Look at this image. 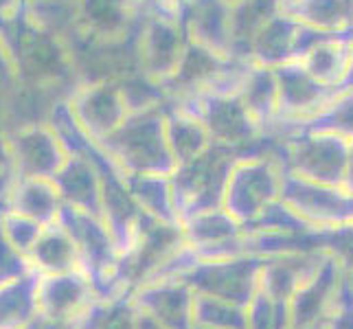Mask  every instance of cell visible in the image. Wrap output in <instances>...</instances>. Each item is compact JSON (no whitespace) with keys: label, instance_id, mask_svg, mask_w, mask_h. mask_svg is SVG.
I'll use <instances>...</instances> for the list:
<instances>
[{"label":"cell","instance_id":"cell-1","mask_svg":"<svg viewBox=\"0 0 353 329\" xmlns=\"http://www.w3.org/2000/svg\"><path fill=\"white\" fill-rule=\"evenodd\" d=\"M167 103L130 112L128 119L99 145L123 176L134 174H161L176 172V158L169 150L165 132Z\"/></svg>","mask_w":353,"mask_h":329},{"label":"cell","instance_id":"cell-2","mask_svg":"<svg viewBox=\"0 0 353 329\" xmlns=\"http://www.w3.org/2000/svg\"><path fill=\"white\" fill-rule=\"evenodd\" d=\"M169 103L202 121L213 145L233 150L239 158L272 154V137L250 117L239 92H196Z\"/></svg>","mask_w":353,"mask_h":329},{"label":"cell","instance_id":"cell-3","mask_svg":"<svg viewBox=\"0 0 353 329\" xmlns=\"http://www.w3.org/2000/svg\"><path fill=\"white\" fill-rule=\"evenodd\" d=\"M272 137V134H268ZM272 158L283 172L323 185H345L349 143L336 134L292 132L272 137Z\"/></svg>","mask_w":353,"mask_h":329},{"label":"cell","instance_id":"cell-4","mask_svg":"<svg viewBox=\"0 0 353 329\" xmlns=\"http://www.w3.org/2000/svg\"><path fill=\"white\" fill-rule=\"evenodd\" d=\"M139 38V68L158 83L167 81L189 44L182 24V0H145Z\"/></svg>","mask_w":353,"mask_h":329},{"label":"cell","instance_id":"cell-5","mask_svg":"<svg viewBox=\"0 0 353 329\" xmlns=\"http://www.w3.org/2000/svg\"><path fill=\"white\" fill-rule=\"evenodd\" d=\"M237 154L233 150L211 145L200 158L187 165H178L172 178L176 213H185L189 217L224 209V196L228 187V178L237 163Z\"/></svg>","mask_w":353,"mask_h":329},{"label":"cell","instance_id":"cell-6","mask_svg":"<svg viewBox=\"0 0 353 329\" xmlns=\"http://www.w3.org/2000/svg\"><path fill=\"white\" fill-rule=\"evenodd\" d=\"M281 176L283 169L272 156L237 158L228 178L224 209L239 219L257 217L281 196Z\"/></svg>","mask_w":353,"mask_h":329},{"label":"cell","instance_id":"cell-7","mask_svg":"<svg viewBox=\"0 0 353 329\" xmlns=\"http://www.w3.org/2000/svg\"><path fill=\"white\" fill-rule=\"evenodd\" d=\"M16 77L35 83L77 86L79 79L72 68L66 40L31 24L14 53Z\"/></svg>","mask_w":353,"mask_h":329},{"label":"cell","instance_id":"cell-8","mask_svg":"<svg viewBox=\"0 0 353 329\" xmlns=\"http://www.w3.org/2000/svg\"><path fill=\"white\" fill-rule=\"evenodd\" d=\"M332 33L340 31L314 29L299 22L296 18L283 14V11H279L254 35L250 48V64L279 68L290 62H299L316 42H321Z\"/></svg>","mask_w":353,"mask_h":329},{"label":"cell","instance_id":"cell-9","mask_svg":"<svg viewBox=\"0 0 353 329\" xmlns=\"http://www.w3.org/2000/svg\"><path fill=\"white\" fill-rule=\"evenodd\" d=\"M79 86V83H77ZM77 86H59V83H35L14 79L0 86V121L9 132L42 126L51 121L53 110L68 101Z\"/></svg>","mask_w":353,"mask_h":329},{"label":"cell","instance_id":"cell-10","mask_svg":"<svg viewBox=\"0 0 353 329\" xmlns=\"http://www.w3.org/2000/svg\"><path fill=\"white\" fill-rule=\"evenodd\" d=\"M68 108L97 143L112 134L130 114L119 81L79 83L68 97Z\"/></svg>","mask_w":353,"mask_h":329},{"label":"cell","instance_id":"cell-11","mask_svg":"<svg viewBox=\"0 0 353 329\" xmlns=\"http://www.w3.org/2000/svg\"><path fill=\"white\" fill-rule=\"evenodd\" d=\"M274 75L279 86V110L272 128L312 117L340 92L336 86H327L316 79L301 62L279 66L274 68Z\"/></svg>","mask_w":353,"mask_h":329},{"label":"cell","instance_id":"cell-12","mask_svg":"<svg viewBox=\"0 0 353 329\" xmlns=\"http://www.w3.org/2000/svg\"><path fill=\"white\" fill-rule=\"evenodd\" d=\"M7 137L11 156H14L16 178L53 180L68 161V152L62 139L48 123L9 132Z\"/></svg>","mask_w":353,"mask_h":329},{"label":"cell","instance_id":"cell-13","mask_svg":"<svg viewBox=\"0 0 353 329\" xmlns=\"http://www.w3.org/2000/svg\"><path fill=\"white\" fill-rule=\"evenodd\" d=\"M59 222L66 226L72 241H75L79 252V268L83 272L103 270L105 266L112 263L119 246L103 217L64 204L59 211Z\"/></svg>","mask_w":353,"mask_h":329},{"label":"cell","instance_id":"cell-14","mask_svg":"<svg viewBox=\"0 0 353 329\" xmlns=\"http://www.w3.org/2000/svg\"><path fill=\"white\" fill-rule=\"evenodd\" d=\"M143 20V0H77V29L92 38H123L139 29Z\"/></svg>","mask_w":353,"mask_h":329},{"label":"cell","instance_id":"cell-15","mask_svg":"<svg viewBox=\"0 0 353 329\" xmlns=\"http://www.w3.org/2000/svg\"><path fill=\"white\" fill-rule=\"evenodd\" d=\"M237 59H230L226 55H220L206 48L202 44L189 42L185 53L180 57V64L174 70V75L161 86L165 88L169 101L182 99V97L202 92L213 86V81L222 75V72Z\"/></svg>","mask_w":353,"mask_h":329},{"label":"cell","instance_id":"cell-16","mask_svg":"<svg viewBox=\"0 0 353 329\" xmlns=\"http://www.w3.org/2000/svg\"><path fill=\"white\" fill-rule=\"evenodd\" d=\"M88 279L81 268L59 275H40L38 310L55 321H77L88 306Z\"/></svg>","mask_w":353,"mask_h":329},{"label":"cell","instance_id":"cell-17","mask_svg":"<svg viewBox=\"0 0 353 329\" xmlns=\"http://www.w3.org/2000/svg\"><path fill=\"white\" fill-rule=\"evenodd\" d=\"M53 182L64 204L101 217L103 172L92 161L68 154V161L55 174Z\"/></svg>","mask_w":353,"mask_h":329},{"label":"cell","instance_id":"cell-18","mask_svg":"<svg viewBox=\"0 0 353 329\" xmlns=\"http://www.w3.org/2000/svg\"><path fill=\"white\" fill-rule=\"evenodd\" d=\"M182 24L189 42L228 57L230 5L226 0H182Z\"/></svg>","mask_w":353,"mask_h":329},{"label":"cell","instance_id":"cell-19","mask_svg":"<svg viewBox=\"0 0 353 329\" xmlns=\"http://www.w3.org/2000/svg\"><path fill=\"white\" fill-rule=\"evenodd\" d=\"M3 206L5 209H14L46 226L59 219V211H62L64 202L53 180L16 178ZM3 206H0V209H3Z\"/></svg>","mask_w":353,"mask_h":329},{"label":"cell","instance_id":"cell-20","mask_svg":"<svg viewBox=\"0 0 353 329\" xmlns=\"http://www.w3.org/2000/svg\"><path fill=\"white\" fill-rule=\"evenodd\" d=\"M279 11H281V0H243L230 7L228 57L237 62H250L254 35Z\"/></svg>","mask_w":353,"mask_h":329},{"label":"cell","instance_id":"cell-21","mask_svg":"<svg viewBox=\"0 0 353 329\" xmlns=\"http://www.w3.org/2000/svg\"><path fill=\"white\" fill-rule=\"evenodd\" d=\"M29 263L40 275H59L79 268L77 246L59 219L44 226L42 235L29 252Z\"/></svg>","mask_w":353,"mask_h":329},{"label":"cell","instance_id":"cell-22","mask_svg":"<svg viewBox=\"0 0 353 329\" xmlns=\"http://www.w3.org/2000/svg\"><path fill=\"white\" fill-rule=\"evenodd\" d=\"M292 132L336 134V137L353 141V90L338 92L330 103L323 106L312 117L292 121V123L274 126L268 134L276 137V134H292Z\"/></svg>","mask_w":353,"mask_h":329},{"label":"cell","instance_id":"cell-23","mask_svg":"<svg viewBox=\"0 0 353 329\" xmlns=\"http://www.w3.org/2000/svg\"><path fill=\"white\" fill-rule=\"evenodd\" d=\"M351 42H353V31L332 33L321 42H316L299 62L319 81L338 88L349 66Z\"/></svg>","mask_w":353,"mask_h":329},{"label":"cell","instance_id":"cell-24","mask_svg":"<svg viewBox=\"0 0 353 329\" xmlns=\"http://www.w3.org/2000/svg\"><path fill=\"white\" fill-rule=\"evenodd\" d=\"M165 132L169 150H172L176 158V165H187L196 161L213 145L202 121L182 112V110L174 108L169 101L165 112Z\"/></svg>","mask_w":353,"mask_h":329},{"label":"cell","instance_id":"cell-25","mask_svg":"<svg viewBox=\"0 0 353 329\" xmlns=\"http://www.w3.org/2000/svg\"><path fill=\"white\" fill-rule=\"evenodd\" d=\"M38 283L40 272L31 270L16 281L0 286V329H22L40 314Z\"/></svg>","mask_w":353,"mask_h":329},{"label":"cell","instance_id":"cell-26","mask_svg":"<svg viewBox=\"0 0 353 329\" xmlns=\"http://www.w3.org/2000/svg\"><path fill=\"white\" fill-rule=\"evenodd\" d=\"M239 97L250 112V117L268 134V130L276 121V110H279V86H276L274 68L250 64L246 79H243L239 88Z\"/></svg>","mask_w":353,"mask_h":329},{"label":"cell","instance_id":"cell-27","mask_svg":"<svg viewBox=\"0 0 353 329\" xmlns=\"http://www.w3.org/2000/svg\"><path fill=\"white\" fill-rule=\"evenodd\" d=\"M281 11L321 31H353V0H285Z\"/></svg>","mask_w":353,"mask_h":329},{"label":"cell","instance_id":"cell-28","mask_svg":"<svg viewBox=\"0 0 353 329\" xmlns=\"http://www.w3.org/2000/svg\"><path fill=\"white\" fill-rule=\"evenodd\" d=\"M125 182L132 196L137 198L139 206L145 213L154 219L172 224V219L178 215L172 178L161 174H134V176H125Z\"/></svg>","mask_w":353,"mask_h":329},{"label":"cell","instance_id":"cell-29","mask_svg":"<svg viewBox=\"0 0 353 329\" xmlns=\"http://www.w3.org/2000/svg\"><path fill=\"white\" fill-rule=\"evenodd\" d=\"M119 86H121V92H123V99L128 103L130 112H141V110L158 108L169 101V97L161 83L145 77L143 72H137V75L121 79Z\"/></svg>","mask_w":353,"mask_h":329},{"label":"cell","instance_id":"cell-30","mask_svg":"<svg viewBox=\"0 0 353 329\" xmlns=\"http://www.w3.org/2000/svg\"><path fill=\"white\" fill-rule=\"evenodd\" d=\"M0 228H3L5 237L14 243V248H18L24 257L29 259V252L33 250L35 241L42 235L44 224L35 222V219L22 215L14 209H0Z\"/></svg>","mask_w":353,"mask_h":329},{"label":"cell","instance_id":"cell-31","mask_svg":"<svg viewBox=\"0 0 353 329\" xmlns=\"http://www.w3.org/2000/svg\"><path fill=\"white\" fill-rule=\"evenodd\" d=\"M33 268L29 259L18 248H14V243L5 237L3 228H0V286L16 281V279L24 277Z\"/></svg>","mask_w":353,"mask_h":329},{"label":"cell","instance_id":"cell-32","mask_svg":"<svg viewBox=\"0 0 353 329\" xmlns=\"http://www.w3.org/2000/svg\"><path fill=\"white\" fill-rule=\"evenodd\" d=\"M14 180H16L14 156H11L7 130L3 128V121H0V206L5 204V198L11 185H14Z\"/></svg>","mask_w":353,"mask_h":329},{"label":"cell","instance_id":"cell-33","mask_svg":"<svg viewBox=\"0 0 353 329\" xmlns=\"http://www.w3.org/2000/svg\"><path fill=\"white\" fill-rule=\"evenodd\" d=\"M22 329H79L75 321H55V319H48V316L38 314L35 319Z\"/></svg>","mask_w":353,"mask_h":329},{"label":"cell","instance_id":"cell-34","mask_svg":"<svg viewBox=\"0 0 353 329\" xmlns=\"http://www.w3.org/2000/svg\"><path fill=\"white\" fill-rule=\"evenodd\" d=\"M14 79H16V66H14V62H11L3 40H0V83L5 86V83L14 81Z\"/></svg>","mask_w":353,"mask_h":329},{"label":"cell","instance_id":"cell-35","mask_svg":"<svg viewBox=\"0 0 353 329\" xmlns=\"http://www.w3.org/2000/svg\"><path fill=\"white\" fill-rule=\"evenodd\" d=\"M338 90H340V92H349V90H353V42H351V53H349V66H347V72H345L343 81H340Z\"/></svg>","mask_w":353,"mask_h":329},{"label":"cell","instance_id":"cell-36","mask_svg":"<svg viewBox=\"0 0 353 329\" xmlns=\"http://www.w3.org/2000/svg\"><path fill=\"white\" fill-rule=\"evenodd\" d=\"M349 193H353V141L349 143V158H347V172H345V185Z\"/></svg>","mask_w":353,"mask_h":329},{"label":"cell","instance_id":"cell-37","mask_svg":"<svg viewBox=\"0 0 353 329\" xmlns=\"http://www.w3.org/2000/svg\"><path fill=\"white\" fill-rule=\"evenodd\" d=\"M226 3L233 7V5H239V3H243V0H226Z\"/></svg>","mask_w":353,"mask_h":329},{"label":"cell","instance_id":"cell-38","mask_svg":"<svg viewBox=\"0 0 353 329\" xmlns=\"http://www.w3.org/2000/svg\"><path fill=\"white\" fill-rule=\"evenodd\" d=\"M281 3H285V0H281Z\"/></svg>","mask_w":353,"mask_h":329},{"label":"cell","instance_id":"cell-39","mask_svg":"<svg viewBox=\"0 0 353 329\" xmlns=\"http://www.w3.org/2000/svg\"><path fill=\"white\" fill-rule=\"evenodd\" d=\"M0 86H3V83H0Z\"/></svg>","mask_w":353,"mask_h":329}]
</instances>
